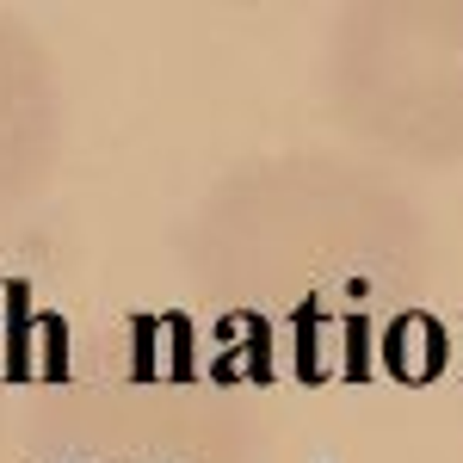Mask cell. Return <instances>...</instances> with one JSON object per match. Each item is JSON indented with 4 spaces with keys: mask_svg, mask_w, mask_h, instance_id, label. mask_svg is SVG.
<instances>
[{
    "mask_svg": "<svg viewBox=\"0 0 463 463\" xmlns=\"http://www.w3.org/2000/svg\"><path fill=\"white\" fill-rule=\"evenodd\" d=\"M137 377H155V321H137Z\"/></svg>",
    "mask_w": 463,
    "mask_h": 463,
    "instance_id": "obj_1",
    "label": "cell"
}]
</instances>
